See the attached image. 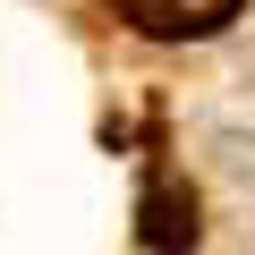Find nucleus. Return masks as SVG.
Returning a JSON list of instances; mask_svg holds the SVG:
<instances>
[{"label": "nucleus", "instance_id": "obj_2", "mask_svg": "<svg viewBox=\"0 0 255 255\" xmlns=\"http://www.w3.org/2000/svg\"><path fill=\"white\" fill-rule=\"evenodd\" d=\"M145 238H153L162 255H187V247H196V204H179L170 187H153V230H145Z\"/></svg>", "mask_w": 255, "mask_h": 255}, {"label": "nucleus", "instance_id": "obj_1", "mask_svg": "<svg viewBox=\"0 0 255 255\" xmlns=\"http://www.w3.org/2000/svg\"><path fill=\"white\" fill-rule=\"evenodd\" d=\"M119 17L153 34V43H187V34H213L238 17V0H119Z\"/></svg>", "mask_w": 255, "mask_h": 255}]
</instances>
